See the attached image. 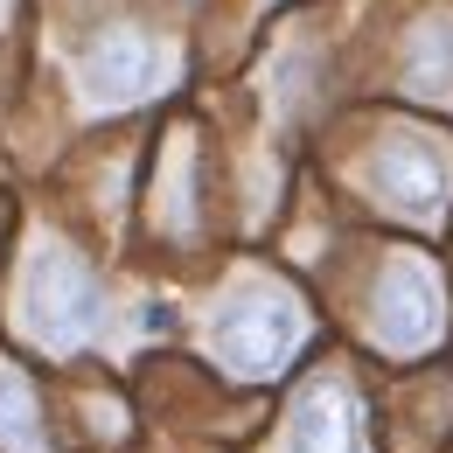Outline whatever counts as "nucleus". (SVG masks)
I'll use <instances>...</instances> for the list:
<instances>
[{
    "instance_id": "obj_7",
    "label": "nucleus",
    "mask_w": 453,
    "mask_h": 453,
    "mask_svg": "<svg viewBox=\"0 0 453 453\" xmlns=\"http://www.w3.org/2000/svg\"><path fill=\"white\" fill-rule=\"evenodd\" d=\"M154 230H168V237H188V230H196V133H168V140H161Z\"/></svg>"
},
{
    "instance_id": "obj_5",
    "label": "nucleus",
    "mask_w": 453,
    "mask_h": 453,
    "mask_svg": "<svg viewBox=\"0 0 453 453\" xmlns=\"http://www.w3.org/2000/svg\"><path fill=\"white\" fill-rule=\"evenodd\" d=\"M377 188L404 217H440L447 188H453V154L433 147L426 133H384V147H377Z\"/></svg>"
},
{
    "instance_id": "obj_1",
    "label": "nucleus",
    "mask_w": 453,
    "mask_h": 453,
    "mask_svg": "<svg viewBox=\"0 0 453 453\" xmlns=\"http://www.w3.org/2000/svg\"><path fill=\"white\" fill-rule=\"evenodd\" d=\"M98 321H105V286L91 273V258L63 237L35 244L14 286V328L50 356H70L98 335Z\"/></svg>"
},
{
    "instance_id": "obj_3",
    "label": "nucleus",
    "mask_w": 453,
    "mask_h": 453,
    "mask_svg": "<svg viewBox=\"0 0 453 453\" xmlns=\"http://www.w3.org/2000/svg\"><path fill=\"white\" fill-rule=\"evenodd\" d=\"M174 70V50L168 42H154L147 28H133V21H119L105 28L84 63H77V84H84V98L91 105H105V112H126V105H140L147 91H161Z\"/></svg>"
},
{
    "instance_id": "obj_2",
    "label": "nucleus",
    "mask_w": 453,
    "mask_h": 453,
    "mask_svg": "<svg viewBox=\"0 0 453 453\" xmlns=\"http://www.w3.org/2000/svg\"><path fill=\"white\" fill-rule=\"evenodd\" d=\"M307 342V314L300 300L273 280H244L224 307L210 314V356L230 377H280Z\"/></svg>"
},
{
    "instance_id": "obj_6",
    "label": "nucleus",
    "mask_w": 453,
    "mask_h": 453,
    "mask_svg": "<svg viewBox=\"0 0 453 453\" xmlns=\"http://www.w3.org/2000/svg\"><path fill=\"white\" fill-rule=\"evenodd\" d=\"M286 453H370V426H363V404L342 377H314L293 418H286Z\"/></svg>"
},
{
    "instance_id": "obj_9",
    "label": "nucleus",
    "mask_w": 453,
    "mask_h": 453,
    "mask_svg": "<svg viewBox=\"0 0 453 453\" xmlns=\"http://www.w3.org/2000/svg\"><path fill=\"white\" fill-rule=\"evenodd\" d=\"M404 84H411L418 98H447V105H453V14L418 28L411 63H404Z\"/></svg>"
},
{
    "instance_id": "obj_4",
    "label": "nucleus",
    "mask_w": 453,
    "mask_h": 453,
    "mask_svg": "<svg viewBox=\"0 0 453 453\" xmlns=\"http://www.w3.org/2000/svg\"><path fill=\"white\" fill-rule=\"evenodd\" d=\"M370 328H377V342H384V349H397V356L426 349V342L447 328V293H440V273H433L418 251H397L391 265H384Z\"/></svg>"
},
{
    "instance_id": "obj_8",
    "label": "nucleus",
    "mask_w": 453,
    "mask_h": 453,
    "mask_svg": "<svg viewBox=\"0 0 453 453\" xmlns=\"http://www.w3.org/2000/svg\"><path fill=\"white\" fill-rule=\"evenodd\" d=\"M0 453H50V426H42V397L35 384L0 356Z\"/></svg>"
}]
</instances>
